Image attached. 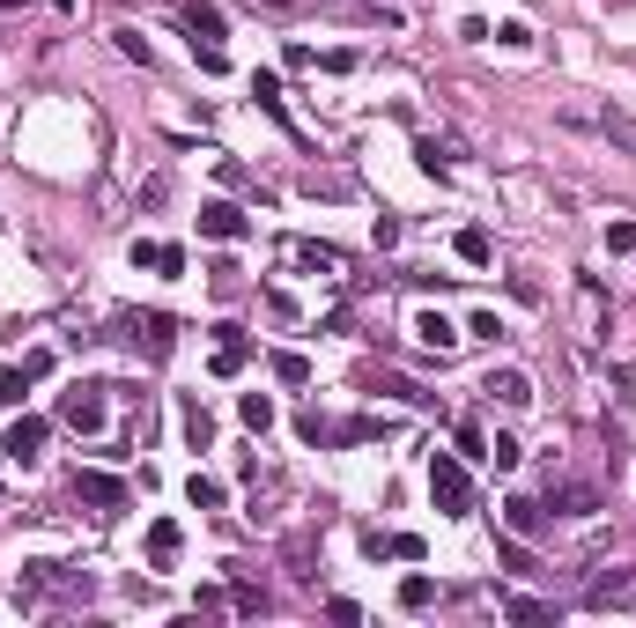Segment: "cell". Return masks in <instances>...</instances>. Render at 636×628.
<instances>
[{"mask_svg": "<svg viewBox=\"0 0 636 628\" xmlns=\"http://www.w3.org/2000/svg\"><path fill=\"white\" fill-rule=\"evenodd\" d=\"M429 503L444 518H474V473H466L459 451H429Z\"/></svg>", "mask_w": 636, "mask_h": 628, "instance_id": "1", "label": "cell"}, {"mask_svg": "<svg viewBox=\"0 0 636 628\" xmlns=\"http://www.w3.org/2000/svg\"><path fill=\"white\" fill-rule=\"evenodd\" d=\"M296 436H304V444H370V436H385V422H370V414L326 422L318 407H304V414H296Z\"/></svg>", "mask_w": 636, "mask_h": 628, "instance_id": "2", "label": "cell"}, {"mask_svg": "<svg viewBox=\"0 0 636 628\" xmlns=\"http://www.w3.org/2000/svg\"><path fill=\"white\" fill-rule=\"evenodd\" d=\"M45 436H52L45 414H23V422H8V436H0V459H8V466H30L37 451H45Z\"/></svg>", "mask_w": 636, "mask_h": 628, "instance_id": "3", "label": "cell"}, {"mask_svg": "<svg viewBox=\"0 0 636 628\" xmlns=\"http://www.w3.org/2000/svg\"><path fill=\"white\" fill-rule=\"evenodd\" d=\"M60 422H67V429H82V436H104V422H111V414H104L97 385H74V392L60 399Z\"/></svg>", "mask_w": 636, "mask_h": 628, "instance_id": "4", "label": "cell"}, {"mask_svg": "<svg viewBox=\"0 0 636 628\" xmlns=\"http://www.w3.org/2000/svg\"><path fill=\"white\" fill-rule=\"evenodd\" d=\"M481 392H489L496 407H511V414H526V407H533V377H526V370H511V363L481 377Z\"/></svg>", "mask_w": 636, "mask_h": 628, "instance_id": "5", "label": "cell"}, {"mask_svg": "<svg viewBox=\"0 0 636 628\" xmlns=\"http://www.w3.org/2000/svg\"><path fill=\"white\" fill-rule=\"evenodd\" d=\"M171 318H163V311H134V318H126V340H134V348L141 355H171Z\"/></svg>", "mask_w": 636, "mask_h": 628, "instance_id": "6", "label": "cell"}, {"mask_svg": "<svg viewBox=\"0 0 636 628\" xmlns=\"http://www.w3.org/2000/svg\"><path fill=\"white\" fill-rule=\"evenodd\" d=\"M363 555L370 562H422L429 547L415 540V532H363Z\"/></svg>", "mask_w": 636, "mask_h": 628, "instance_id": "7", "label": "cell"}, {"mask_svg": "<svg viewBox=\"0 0 636 628\" xmlns=\"http://www.w3.org/2000/svg\"><path fill=\"white\" fill-rule=\"evenodd\" d=\"M252 222H245V207H230V200H208L200 207V237H215V244H237Z\"/></svg>", "mask_w": 636, "mask_h": 628, "instance_id": "8", "label": "cell"}, {"mask_svg": "<svg viewBox=\"0 0 636 628\" xmlns=\"http://www.w3.org/2000/svg\"><path fill=\"white\" fill-rule=\"evenodd\" d=\"M74 496L111 518V510H126V481H111V473H74Z\"/></svg>", "mask_w": 636, "mask_h": 628, "instance_id": "9", "label": "cell"}, {"mask_svg": "<svg viewBox=\"0 0 636 628\" xmlns=\"http://www.w3.org/2000/svg\"><path fill=\"white\" fill-rule=\"evenodd\" d=\"M185 30H193V45H222V37H230L215 0H185Z\"/></svg>", "mask_w": 636, "mask_h": 628, "instance_id": "10", "label": "cell"}, {"mask_svg": "<svg viewBox=\"0 0 636 628\" xmlns=\"http://www.w3.org/2000/svg\"><path fill=\"white\" fill-rule=\"evenodd\" d=\"M548 503L570 510V518H592V510H600V488L592 481H548Z\"/></svg>", "mask_w": 636, "mask_h": 628, "instance_id": "11", "label": "cell"}, {"mask_svg": "<svg viewBox=\"0 0 636 628\" xmlns=\"http://www.w3.org/2000/svg\"><path fill=\"white\" fill-rule=\"evenodd\" d=\"M415 340H422L429 355H452V348H459V326H452L444 311H415Z\"/></svg>", "mask_w": 636, "mask_h": 628, "instance_id": "12", "label": "cell"}, {"mask_svg": "<svg viewBox=\"0 0 636 628\" xmlns=\"http://www.w3.org/2000/svg\"><path fill=\"white\" fill-rule=\"evenodd\" d=\"M178 547H185L178 518H156V525H148V569H171V562H178Z\"/></svg>", "mask_w": 636, "mask_h": 628, "instance_id": "13", "label": "cell"}, {"mask_svg": "<svg viewBox=\"0 0 636 628\" xmlns=\"http://www.w3.org/2000/svg\"><path fill=\"white\" fill-rule=\"evenodd\" d=\"M178 429H185V444H193V451L215 444V414L200 407V399H178Z\"/></svg>", "mask_w": 636, "mask_h": 628, "instance_id": "14", "label": "cell"}, {"mask_svg": "<svg viewBox=\"0 0 636 628\" xmlns=\"http://www.w3.org/2000/svg\"><path fill=\"white\" fill-rule=\"evenodd\" d=\"M222 340H215V377H237V370H245V326H215Z\"/></svg>", "mask_w": 636, "mask_h": 628, "instance_id": "15", "label": "cell"}, {"mask_svg": "<svg viewBox=\"0 0 636 628\" xmlns=\"http://www.w3.org/2000/svg\"><path fill=\"white\" fill-rule=\"evenodd\" d=\"M363 392H392V399H407V407H429V392L415 377H392V370H363Z\"/></svg>", "mask_w": 636, "mask_h": 628, "instance_id": "16", "label": "cell"}, {"mask_svg": "<svg viewBox=\"0 0 636 628\" xmlns=\"http://www.w3.org/2000/svg\"><path fill=\"white\" fill-rule=\"evenodd\" d=\"M503 525H511L518 540H533V532H540V503L533 496H511V503H503Z\"/></svg>", "mask_w": 636, "mask_h": 628, "instance_id": "17", "label": "cell"}, {"mask_svg": "<svg viewBox=\"0 0 636 628\" xmlns=\"http://www.w3.org/2000/svg\"><path fill=\"white\" fill-rule=\"evenodd\" d=\"M252 97H259V111H267V119H282V126H289V104H282V82H274L267 67L252 74Z\"/></svg>", "mask_w": 636, "mask_h": 628, "instance_id": "18", "label": "cell"}, {"mask_svg": "<svg viewBox=\"0 0 636 628\" xmlns=\"http://www.w3.org/2000/svg\"><path fill=\"white\" fill-rule=\"evenodd\" d=\"M185 496H193L200 510H222V503H230V488H222L215 473H193V481H185Z\"/></svg>", "mask_w": 636, "mask_h": 628, "instance_id": "19", "label": "cell"}, {"mask_svg": "<svg viewBox=\"0 0 636 628\" xmlns=\"http://www.w3.org/2000/svg\"><path fill=\"white\" fill-rule=\"evenodd\" d=\"M518 459H526V444H518L511 429H496V436H489V466H496V473H511Z\"/></svg>", "mask_w": 636, "mask_h": 628, "instance_id": "20", "label": "cell"}, {"mask_svg": "<svg viewBox=\"0 0 636 628\" xmlns=\"http://www.w3.org/2000/svg\"><path fill=\"white\" fill-rule=\"evenodd\" d=\"M459 259H466V266H489V259H496L489 230H459Z\"/></svg>", "mask_w": 636, "mask_h": 628, "instance_id": "21", "label": "cell"}, {"mask_svg": "<svg viewBox=\"0 0 636 628\" xmlns=\"http://www.w3.org/2000/svg\"><path fill=\"white\" fill-rule=\"evenodd\" d=\"M237 414H245L252 429H274V399L267 392H245V399H237Z\"/></svg>", "mask_w": 636, "mask_h": 628, "instance_id": "22", "label": "cell"}, {"mask_svg": "<svg viewBox=\"0 0 636 628\" xmlns=\"http://www.w3.org/2000/svg\"><path fill=\"white\" fill-rule=\"evenodd\" d=\"M429 599H437V584H429V577H422V569H415V577H407V584H400V606H407V614H422V606H429Z\"/></svg>", "mask_w": 636, "mask_h": 628, "instance_id": "23", "label": "cell"}, {"mask_svg": "<svg viewBox=\"0 0 636 628\" xmlns=\"http://www.w3.org/2000/svg\"><path fill=\"white\" fill-rule=\"evenodd\" d=\"M459 459H489V436H481V422H459Z\"/></svg>", "mask_w": 636, "mask_h": 628, "instance_id": "24", "label": "cell"}, {"mask_svg": "<svg viewBox=\"0 0 636 628\" xmlns=\"http://www.w3.org/2000/svg\"><path fill=\"white\" fill-rule=\"evenodd\" d=\"M274 377H282V385H311V363L304 355H274Z\"/></svg>", "mask_w": 636, "mask_h": 628, "instance_id": "25", "label": "cell"}, {"mask_svg": "<svg viewBox=\"0 0 636 628\" xmlns=\"http://www.w3.org/2000/svg\"><path fill=\"white\" fill-rule=\"evenodd\" d=\"M444 156H452V148H444V141H415V163L429 170V178H444Z\"/></svg>", "mask_w": 636, "mask_h": 628, "instance_id": "26", "label": "cell"}, {"mask_svg": "<svg viewBox=\"0 0 636 628\" xmlns=\"http://www.w3.org/2000/svg\"><path fill=\"white\" fill-rule=\"evenodd\" d=\"M607 252H614V259L636 252V222H607Z\"/></svg>", "mask_w": 636, "mask_h": 628, "instance_id": "27", "label": "cell"}, {"mask_svg": "<svg viewBox=\"0 0 636 628\" xmlns=\"http://www.w3.org/2000/svg\"><path fill=\"white\" fill-rule=\"evenodd\" d=\"M466 333H474V340H489V348H496V340H503V318H496V311H474V318H466Z\"/></svg>", "mask_w": 636, "mask_h": 628, "instance_id": "28", "label": "cell"}, {"mask_svg": "<svg viewBox=\"0 0 636 628\" xmlns=\"http://www.w3.org/2000/svg\"><path fill=\"white\" fill-rule=\"evenodd\" d=\"M126 259H134V266H163V244L156 237H134V244H126Z\"/></svg>", "mask_w": 636, "mask_h": 628, "instance_id": "29", "label": "cell"}, {"mask_svg": "<svg viewBox=\"0 0 636 628\" xmlns=\"http://www.w3.org/2000/svg\"><path fill=\"white\" fill-rule=\"evenodd\" d=\"M23 385H30V377H23V363H15L8 377H0V407H23Z\"/></svg>", "mask_w": 636, "mask_h": 628, "instance_id": "30", "label": "cell"}, {"mask_svg": "<svg viewBox=\"0 0 636 628\" xmlns=\"http://www.w3.org/2000/svg\"><path fill=\"white\" fill-rule=\"evenodd\" d=\"M600 126H607V141H622V148H636V119H622V111H607Z\"/></svg>", "mask_w": 636, "mask_h": 628, "instance_id": "31", "label": "cell"}, {"mask_svg": "<svg viewBox=\"0 0 636 628\" xmlns=\"http://www.w3.org/2000/svg\"><path fill=\"white\" fill-rule=\"evenodd\" d=\"M496 45H511V52H533V30H526V23H503V30H496Z\"/></svg>", "mask_w": 636, "mask_h": 628, "instance_id": "32", "label": "cell"}, {"mask_svg": "<svg viewBox=\"0 0 636 628\" xmlns=\"http://www.w3.org/2000/svg\"><path fill=\"white\" fill-rule=\"evenodd\" d=\"M23 377H30V385H37V377H52V348H30L23 355Z\"/></svg>", "mask_w": 636, "mask_h": 628, "instance_id": "33", "label": "cell"}, {"mask_svg": "<svg viewBox=\"0 0 636 628\" xmlns=\"http://www.w3.org/2000/svg\"><path fill=\"white\" fill-rule=\"evenodd\" d=\"M259 8H274V15H289V8H304V0H259Z\"/></svg>", "mask_w": 636, "mask_h": 628, "instance_id": "34", "label": "cell"}, {"mask_svg": "<svg viewBox=\"0 0 636 628\" xmlns=\"http://www.w3.org/2000/svg\"><path fill=\"white\" fill-rule=\"evenodd\" d=\"M0 8H23V0H0Z\"/></svg>", "mask_w": 636, "mask_h": 628, "instance_id": "35", "label": "cell"}]
</instances>
